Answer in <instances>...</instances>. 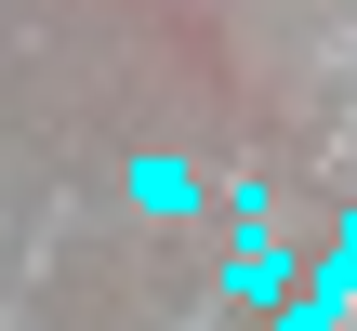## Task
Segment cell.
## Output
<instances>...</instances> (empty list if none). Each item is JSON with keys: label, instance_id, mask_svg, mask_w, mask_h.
<instances>
[{"label": "cell", "instance_id": "6da1fadb", "mask_svg": "<svg viewBox=\"0 0 357 331\" xmlns=\"http://www.w3.org/2000/svg\"><path fill=\"white\" fill-rule=\"evenodd\" d=\"M291 292H305V279H291V252H278V239H265V226H252V239H238V252H225V305H265V318H278V305H291Z\"/></svg>", "mask_w": 357, "mask_h": 331}, {"label": "cell", "instance_id": "7a4b0ae2", "mask_svg": "<svg viewBox=\"0 0 357 331\" xmlns=\"http://www.w3.org/2000/svg\"><path fill=\"white\" fill-rule=\"evenodd\" d=\"M132 212H199V172H185L172 146H146V159H132Z\"/></svg>", "mask_w": 357, "mask_h": 331}, {"label": "cell", "instance_id": "3957f363", "mask_svg": "<svg viewBox=\"0 0 357 331\" xmlns=\"http://www.w3.org/2000/svg\"><path fill=\"white\" fill-rule=\"evenodd\" d=\"M278 331H344V305H318V292H291V305H278Z\"/></svg>", "mask_w": 357, "mask_h": 331}, {"label": "cell", "instance_id": "277c9868", "mask_svg": "<svg viewBox=\"0 0 357 331\" xmlns=\"http://www.w3.org/2000/svg\"><path fill=\"white\" fill-rule=\"evenodd\" d=\"M172 331H199V318H172Z\"/></svg>", "mask_w": 357, "mask_h": 331}]
</instances>
